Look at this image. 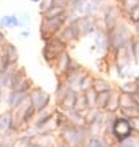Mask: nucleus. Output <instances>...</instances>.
<instances>
[{
    "instance_id": "f03ea898",
    "label": "nucleus",
    "mask_w": 139,
    "mask_h": 147,
    "mask_svg": "<svg viewBox=\"0 0 139 147\" xmlns=\"http://www.w3.org/2000/svg\"><path fill=\"white\" fill-rule=\"evenodd\" d=\"M64 46H65L64 42L59 38H53L51 41H48L43 50V56L46 61H51L53 58H55V57H58L64 51Z\"/></svg>"
},
{
    "instance_id": "c85d7f7f",
    "label": "nucleus",
    "mask_w": 139,
    "mask_h": 147,
    "mask_svg": "<svg viewBox=\"0 0 139 147\" xmlns=\"http://www.w3.org/2000/svg\"><path fill=\"white\" fill-rule=\"evenodd\" d=\"M33 111H35V105L33 104H31L30 107L27 108V110H26V113L23 114V120L25 121H27V120H30L31 119V116L33 115Z\"/></svg>"
},
{
    "instance_id": "6ab92c4d",
    "label": "nucleus",
    "mask_w": 139,
    "mask_h": 147,
    "mask_svg": "<svg viewBox=\"0 0 139 147\" xmlns=\"http://www.w3.org/2000/svg\"><path fill=\"white\" fill-rule=\"evenodd\" d=\"M86 108H89L86 95H79L76 96V103H75V109L78 111H83Z\"/></svg>"
},
{
    "instance_id": "f257e3e1",
    "label": "nucleus",
    "mask_w": 139,
    "mask_h": 147,
    "mask_svg": "<svg viewBox=\"0 0 139 147\" xmlns=\"http://www.w3.org/2000/svg\"><path fill=\"white\" fill-rule=\"evenodd\" d=\"M64 22V15H59L55 18H44L42 25H41V34H42L43 38H48L54 34L55 31L59 30Z\"/></svg>"
},
{
    "instance_id": "39448f33",
    "label": "nucleus",
    "mask_w": 139,
    "mask_h": 147,
    "mask_svg": "<svg viewBox=\"0 0 139 147\" xmlns=\"http://www.w3.org/2000/svg\"><path fill=\"white\" fill-rule=\"evenodd\" d=\"M74 25L76 27L78 32H79V36L80 35H89L90 32H92L94 30V26H95V20H94L91 16L89 15H85L83 18L78 19L76 21L74 22Z\"/></svg>"
},
{
    "instance_id": "4468645a",
    "label": "nucleus",
    "mask_w": 139,
    "mask_h": 147,
    "mask_svg": "<svg viewBox=\"0 0 139 147\" xmlns=\"http://www.w3.org/2000/svg\"><path fill=\"white\" fill-rule=\"evenodd\" d=\"M10 127H13V117L7 114L0 121V135L5 134Z\"/></svg>"
},
{
    "instance_id": "9b49d317",
    "label": "nucleus",
    "mask_w": 139,
    "mask_h": 147,
    "mask_svg": "<svg viewBox=\"0 0 139 147\" xmlns=\"http://www.w3.org/2000/svg\"><path fill=\"white\" fill-rule=\"evenodd\" d=\"M92 89H94V90H95L96 93L108 92V90H111V85H110L108 83H106V82L102 80V79H96V80H94Z\"/></svg>"
},
{
    "instance_id": "7ed1b4c3",
    "label": "nucleus",
    "mask_w": 139,
    "mask_h": 147,
    "mask_svg": "<svg viewBox=\"0 0 139 147\" xmlns=\"http://www.w3.org/2000/svg\"><path fill=\"white\" fill-rule=\"evenodd\" d=\"M128 37H129V34L124 26L114 27L111 30V34H110V45L113 48H121L124 46Z\"/></svg>"
},
{
    "instance_id": "20e7f679",
    "label": "nucleus",
    "mask_w": 139,
    "mask_h": 147,
    "mask_svg": "<svg viewBox=\"0 0 139 147\" xmlns=\"http://www.w3.org/2000/svg\"><path fill=\"white\" fill-rule=\"evenodd\" d=\"M132 125L129 120L126 119H118L113 124V135L116 136L120 141H124L128 138L132 134Z\"/></svg>"
},
{
    "instance_id": "f8f14e48",
    "label": "nucleus",
    "mask_w": 139,
    "mask_h": 147,
    "mask_svg": "<svg viewBox=\"0 0 139 147\" xmlns=\"http://www.w3.org/2000/svg\"><path fill=\"white\" fill-rule=\"evenodd\" d=\"M120 96L118 94H111L108 99V103L106 105V109L110 110V111H114L120 108Z\"/></svg>"
},
{
    "instance_id": "393cba45",
    "label": "nucleus",
    "mask_w": 139,
    "mask_h": 147,
    "mask_svg": "<svg viewBox=\"0 0 139 147\" xmlns=\"http://www.w3.org/2000/svg\"><path fill=\"white\" fill-rule=\"evenodd\" d=\"M69 63H70V58L68 57L67 53H63L62 56H60V59H59V64H58V67L60 71H68V68H69Z\"/></svg>"
},
{
    "instance_id": "9d476101",
    "label": "nucleus",
    "mask_w": 139,
    "mask_h": 147,
    "mask_svg": "<svg viewBox=\"0 0 139 147\" xmlns=\"http://www.w3.org/2000/svg\"><path fill=\"white\" fill-rule=\"evenodd\" d=\"M138 103L134 99L133 94H128V93H123L120 96V107L121 109L123 108H130V107H137Z\"/></svg>"
},
{
    "instance_id": "4be33fe9",
    "label": "nucleus",
    "mask_w": 139,
    "mask_h": 147,
    "mask_svg": "<svg viewBox=\"0 0 139 147\" xmlns=\"http://www.w3.org/2000/svg\"><path fill=\"white\" fill-rule=\"evenodd\" d=\"M6 58L9 62H16V59H17V51H16L15 46L13 45H9L6 48Z\"/></svg>"
},
{
    "instance_id": "5701e85b",
    "label": "nucleus",
    "mask_w": 139,
    "mask_h": 147,
    "mask_svg": "<svg viewBox=\"0 0 139 147\" xmlns=\"http://www.w3.org/2000/svg\"><path fill=\"white\" fill-rule=\"evenodd\" d=\"M139 105L137 107H130V108H123L122 109V113L124 114L126 116L130 117V119H133V117H138L139 116Z\"/></svg>"
},
{
    "instance_id": "2f4dec72",
    "label": "nucleus",
    "mask_w": 139,
    "mask_h": 147,
    "mask_svg": "<svg viewBox=\"0 0 139 147\" xmlns=\"http://www.w3.org/2000/svg\"><path fill=\"white\" fill-rule=\"evenodd\" d=\"M91 1H92V3H95V4H99V3L102 1V0H91Z\"/></svg>"
},
{
    "instance_id": "7c9ffc66",
    "label": "nucleus",
    "mask_w": 139,
    "mask_h": 147,
    "mask_svg": "<svg viewBox=\"0 0 139 147\" xmlns=\"http://www.w3.org/2000/svg\"><path fill=\"white\" fill-rule=\"evenodd\" d=\"M3 41H4V35L1 34V32H0V46L3 45Z\"/></svg>"
},
{
    "instance_id": "0eeeda50",
    "label": "nucleus",
    "mask_w": 139,
    "mask_h": 147,
    "mask_svg": "<svg viewBox=\"0 0 139 147\" xmlns=\"http://www.w3.org/2000/svg\"><path fill=\"white\" fill-rule=\"evenodd\" d=\"M117 18H118V11L114 6H110L107 11L105 14V22H106V27L110 31L112 28L116 27V22H117Z\"/></svg>"
},
{
    "instance_id": "2eb2a0df",
    "label": "nucleus",
    "mask_w": 139,
    "mask_h": 147,
    "mask_svg": "<svg viewBox=\"0 0 139 147\" xmlns=\"http://www.w3.org/2000/svg\"><path fill=\"white\" fill-rule=\"evenodd\" d=\"M63 37L65 40H76L78 37H79V32H78L74 24L65 28L64 32H63Z\"/></svg>"
},
{
    "instance_id": "6e6552de",
    "label": "nucleus",
    "mask_w": 139,
    "mask_h": 147,
    "mask_svg": "<svg viewBox=\"0 0 139 147\" xmlns=\"http://www.w3.org/2000/svg\"><path fill=\"white\" fill-rule=\"evenodd\" d=\"M64 135H65V137L69 140V142L70 144H75V145H79L83 142V135H81V132L79 131V130H76L75 127H69L67 129L64 131Z\"/></svg>"
},
{
    "instance_id": "aec40b11",
    "label": "nucleus",
    "mask_w": 139,
    "mask_h": 147,
    "mask_svg": "<svg viewBox=\"0 0 139 147\" xmlns=\"http://www.w3.org/2000/svg\"><path fill=\"white\" fill-rule=\"evenodd\" d=\"M121 90L123 92V93H128V94H134V93H137L139 90V88H138V83H136V82H132V83H126L123 84L121 87Z\"/></svg>"
},
{
    "instance_id": "72a5a7b5",
    "label": "nucleus",
    "mask_w": 139,
    "mask_h": 147,
    "mask_svg": "<svg viewBox=\"0 0 139 147\" xmlns=\"http://www.w3.org/2000/svg\"><path fill=\"white\" fill-rule=\"evenodd\" d=\"M32 1H38V0H32Z\"/></svg>"
},
{
    "instance_id": "a878e982",
    "label": "nucleus",
    "mask_w": 139,
    "mask_h": 147,
    "mask_svg": "<svg viewBox=\"0 0 139 147\" xmlns=\"http://www.w3.org/2000/svg\"><path fill=\"white\" fill-rule=\"evenodd\" d=\"M92 82H91V78L90 77H83V79L80 80V88L83 89V90H88V89H90L92 87Z\"/></svg>"
},
{
    "instance_id": "cd10ccee",
    "label": "nucleus",
    "mask_w": 139,
    "mask_h": 147,
    "mask_svg": "<svg viewBox=\"0 0 139 147\" xmlns=\"http://www.w3.org/2000/svg\"><path fill=\"white\" fill-rule=\"evenodd\" d=\"M96 43L100 46V48H105L106 47V45H107V38L105 37L104 35H97V37H96Z\"/></svg>"
},
{
    "instance_id": "b1692460",
    "label": "nucleus",
    "mask_w": 139,
    "mask_h": 147,
    "mask_svg": "<svg viewBox=\"0 0 139 147\" xmlns=\"http://www.w3.org/2000/svg\"><path fill=\"white\" fill-rule=\"evenodd\" d=\"M0 24L3 26H17L19 20L16 16H4V18H1V22Z\"/></svg>"
},
{
    "instance_id": "423d86ee",
    "label": "nucleus",
    "mask_w": 139,
    "mask_h": 147,
    "mask_svg": "<svg viewBox=\"0 0 139 147\" xmlns=\"http://www.w3.org/2000/svg\"><path fill=\"white\" fill-rule=\"evenodd\" d=\"M31 99H32V104L35 107H37L38 110H42L48 104V101H49V96L42 90H37L31 96Z\"/></svg>"
},
{
    "instance_id": "1a4fd4ad",
    "label": "nucleus",
    "mask_w": 139,
    "mask_h": 147,
    "mask_svg": "<svg viewBox=\"0 0 139 147\" xmlns=\"http://www.w3.org/2000/svg\"><path fill=\"white\" fill-rule=\"evenodd\" d=\"M75 103H76V94L74 92H68L62 100V108L65 110H72L75 108Z\"/></svg>"
},
{
    "instance_id": "dca6fc26",
    "label": "nucleus",
    "mask_w": 139,
    "mask_h": 147,
    "mask_svg": "<svg viewBox=\"0 0 139 147\" xmlns=\"http://www.w3.org/2000/svg\"><path fill=\"white\" fill-rule=\"evenodd\" d=\"M23 93H25V92L15 90L13 94H11V95H10V99H9L10 107H17V105L21 103L22 99H23Z\"/></svg>"
},
{
    "instance_id": "ddd939ff",
    "label": "nucleus",
    "mask_w": 139,
    "mask_h": 147,
    "mask_svg": "<svg viewBox=\"0 0 139 147\" xmlns=\"http://www.w3.org/2000/svg\"><path fill=\"white\" fill-rule=\"evenodd\" d=\"M110 95H111V92H102L97 94V98H96V105L99 108H106V105L108 103V99H110Z\"/></svg>"
},
{
    "instance_id": "473e14b6",
    "label": "nucleus",
    "mask_w": 139,
    "mask_h": 147,
    "mask_svg": "<svg viewBox=\"0 0 139 147\" xmlns=\"http://www.w3.org/2000/svg\"><path fill=\"white\" fill-rule=\"evenodd\" d=\"M137 83H138V88H139V79H138V82H137Z\"/></svg>"
},
{
    "instance_id": "412c9836",
    "label": "nucleus",
    "mask_w": 139,
    "mask_h": 147,
    "mask_svg": "<svg viewBox=\"0 0 139 147\" xmlns=\"http://www.w3.org/2000/svg\"><path fill=\"white\" fill-rule=\"evenodd\" d=\"M63 14V6H53L47 11H44V18H55Z\"/></svg>"
},
{
    "instance_id": "bb28decb",
    "label": "nucleus",
    "mask_w": 139,
    "mask_h": 147,
    "mask_svg": "<svg viewBox=\"0 0 139 147\" xmlns=\"http://www.w3.org/2000/svg\"><path fill=\"white\" fill-rule=\"evenodd\" d=\"M129 16H130V20H132V21L139 22V3L129 11Z\"/></svg>"
},
{
    "instance_id": "a211bd4d",
    "label": "nucleus",
    "mask_w": 139,
    "mask_h": 147,
    "mask_svg": "<svg viewBox=\"0 0 139 147\" xmlns=\"http://www.w3.org/2000/svg\"><path fill=\"white\" fill-rule=\"evenodd\" d=\"M96 10V6H95V3H83V5L80 4L79 6V11L81 14L84 15H90L91 13H94V11Z\"/></svg>"
},
{
    "instance_id": "f3484780",
    "label": "nucleus",
    "mask_w": 139,
    "mask_h": 147,
    "mask_svg": "<svg viewBox=\"0 0 139 147\" xmlns=\"http://www.w3.org/2000/svg\"><path fill=\"white\" fill-rule=\"evenodd\" d=\"M69 119H70L73 126H80V127H83V126L86 124L85 119L80 115L79 113H72V115H70V117H69Z\"/></svg>"
},
{
    "instance_id": "c756f323",
    "label": "nucleus",
    "mask_w": 139,
    "mask_h": 147,
    "mask_svg": "<svg viewBox=\"0 0 139 147\" xmlns=\"http://www.w3.org/2000/svg\"><path fill=\"white\" fill-rule=\"evenodd\" d=\"M90 146H105V142H102L100 138H92L90 140Z\"/></svg>"
}]
</instances>
